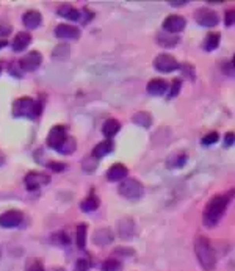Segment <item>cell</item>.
Returning a JSON list of instances; mask_svg holds the SVG:
<instances>
[{
    "label": "cell",
    "instance_id": "31",
    "mask_svg": "<svg viewBox=\"0 0 235 271\" xmlns=\"http://www.w3.org/2000/svg\"><path fill=\"white\" fill-rule=\"evenodd\" d=\"M82 166H83L85 172H94L96 168H97V158H94L93 155L85 157L83 162H82Z\"/></svg>",
    "mask_w": 235,
    "mask_h": 271
},
{
    "label": "cell",
    "instance_id": "40",
    "mask_svg": "<svg viewBox=\"0 0 235 271\" xmlns=\"http://www.w3.org/2000/svg\"><path fill=\"white\" fill-rule=\"evenodd\" d=\"M47 166H49V168H51L52 171H55V172L64 171V168H66V165L61 163V162H49Z\"/></svg>",
    "mask_w": 235,
    "mask_h": 271
},
{
    "label": "cell",
    "instance_id": "14",
    "mask_svg": "<svg viewBox=\"0 0 235 271\" xmlns=\"http://www.w3.org/2000/svg\"><path fill=\"white\" fill-rule=\"evenodd\" d=\"M127 174H129V170H127V166L123 165V163H115V165H111L108 171H107V179L110 182H118V180H123L127 177Z\"/></svg>",
    "mask_w": 235,
    "mask_h": 271
},
{
    "label": "cell",
    "instance_id": "26",
    "mask_svg": "<svg viewBox=\"0 0 235 271\" xmlns=\"http://www.w3.org/2000/svg\"><path fill=\"white\" fill-rule=\"evenodd\" d=\"M132 123L140 125V127H144V129H148L152 124V115L148 113V111H136V113L132 116Z\"/></svg>",
    "mask_w": 235,
    "mask_h": 271
},
{
    "label": "cell",
    "instance_id": "23",
    "mask_svg": "<svg viewBox=\"0 0 235 271\" xmlns=\"http://www.w3.org/2000/svg\"><path fill=\"white\" fill-rule=\"evenodd\" d=\"M119 130H121V124H119V121H116V119H113V118L107 119L102 125V133L107 138H113Z\"/></svg>",
    "mask_w": 235,
    "mask_h": 271
},
{
    "label": "cell",
    "instance_id": "4",
    "mask_svg": "<svg viewBox=\"0 0 235 271\" xmlns=\"http://www.w3.org/2000/svg\"><path fill=\"white\" fill-rule=\"evenodd\" d=\"M119 195L127 199H140L144 193V187L140 180L136 179H126L119 183L118 187Z\"/></svg>",
    "mask_w": 235,
    "mask_h": 271
},
{
    "label": "cell",
    "instance_id": "16",
    "mask_svg": "<svg viewBox=\"0 0 235 271\" xmlns=\"http://www.w3.org/2000/svg\"><path fill=\"white\" fill-rule=\"evenodd\" d=\"M168 82L163 78H152V80L146 85V91L152 96H163L168 91Z\"/></svg>",
    "mask_w": 235,
    "mask_h": 271
},
{
    "label": "cell",
    "instance_id": "48",
    "mask_svg": "<svg viewBox=\"0 0 235 271\" xmlns=\"http://www.w3.org/2000/svg\"><path fill=\"white\" fill-rule=\"evenodd\" d=\"M3 162H5V157H3L2 152H0V165H3Z\"/></svg>",
    "mask_w": 235,
    "mask_h": 271
},
{
    "label": "cell",
    "instance_id": "18",
    "mask_svg": "<svg viewBox=\"0 0 235 271\" xmlns=\"http://www.w3.org/2000/svg\"><path fill=\"white\" fill-rule=\"evenodd\" d=\"M113 149H115V145H113V141L111 140H104L101 143H97V145L93 148V157L94 158H102L105 155H108L110 152H113Z\"/></svg>",
    "mask_w": 235,
    "mask_h": 271
},
{
    "label": "cell",
    "instance_id": "32",
    "mask_svg": "<svg viewBox=\"0 0 235 271\" xmlns=\"http://www.w3.org/2000/svg\"><path fill=\"white\" fill-rule=\"evenodd\" d=\"M218 138H220V135H218L216 130H212V132H209L206 133L204 137H202V145L204 146H210V145H215V143L218 141Z\"/></svg>",
    "mask_w": 235,
    "mask_h": 271
},
{
    "label": "cell",
    "instance_id": "33",
    "mask_svg": "<svg viewBox=\"0 0 235 271\" xmlns=\"http://www.w3.org/2000/svg\"><path fill=\"white\" fill-rule=\"evenodd\" d=\"M181 68L179 69H182V73H183V75H187L190 80H194L196 78V74H194V68H193V65L191 63H182V65H179Z\"/></svg>",
    "mask_w": 235,
    "mask_h": 271
},
{
    "label": "cell",
    "instance_id": "17",
    "mask_svg": "<svg viewBox=\"0 0 235 271\" xmlns=\"http://www.w3.org/2000/svg\"><path fill=\"white\" fill-rule=\"evenodd\" d=\"M30 43H31L30 33H27V31H19V33L13 38L11 47H13L14 52H22V50H26L27 47L30 46Z\"/></svg>",
    "mask_w": 235,
    "mask_h": 271
},
{
    "label": "cell",
    "instance_id": "38",
    "mask_svg": "<svg viewBox=\"0 0 235 271\" xmlns=\"http://www.w3.org/2000/svg\"><path fill=\"white\" fill-rule=\"evenodd\" d=\"M234 21H235V10H228V11H226V16H224L226 27H232Z\"/></svg>",
    "mask_w": 235,
    "mask_h": 271
},
{
    "label": "cell",
    "instance_id": "35",
    "mask_svg": "<svg viewBox=\"0 0 235 271\" xmlns=\"http://www.w3.org/2000/svg\"><path fill=\"white\" fill-rule=\"evenodd\" d=\"M181 86H182L181 78H174V82L171 83V88H169V98H176L181 93Z\"/></svg>",
    "mask_w": 235,
    "mask_h": 271
},
{
    "label": "cell",
    "instance_id": "36",
    "mask_svg": "<svg viewBox=\"0 0 235 271\" xmlns=\"http://www.w3.org/2000/svg\"><path fill=\"white\" fill-rule=\"evenodd\" d=\"M80 18H83L80 22H82V24H88L90 21H93L94 13L91 10H88V8L85 6V8H82V11H80Z\"/></svg>",
    "mask_w": 235,
    "mask_h": 271
},
{
    "label": "cell",
    "instance_id": "45",
    "mask_svg": "<svg viewBox=\"0 0 235 271\" xmlns=\"http://www.w3.org/2000/svg\"><path fill=\"white\" fill-rule=\"evenodd\" d=\"M187 3H188V0H171V2H169L171 6H183Z\"/></svg>",
    "mask_w": 235,
    "mask_h": 271
},
{
    "label": "cell",
    "instance_id": "37",
    "mask_svg": "<svg viewBox=\"0 0 235 271\" xmlns=\"http://www.w3.org/2000/svg\"><path fill=\"white\" fill-rule=\"evenodd\" d=\"M26 271H46V270H44L43 264L39 260H30Z\"/></svg>",
    "mask_w": 235,
    "mask_h": 271
},
{
    "label": "cell",
    "instance_id": "8",
    "mask_svg": "<svg viewBox=\"0 0 235 271\" xmlns=\"http://www.w3.org/2000/svg\"><path fill=\"white\" fill-rule=\"evenodd\" d=\"M185 25H187V21H185L183 16L171 14L163 21V25L161 27H163V31H166V33L176 35V33H181V31L185 28Z\"/></svg>",
    "mask_w": 235,
    "mask_h": 271
},
{
    "label": "cell",
    "instance_id": "22",
    "mask_svg": "<svg viewBox=\"0 0 235 271\" xmlns=\"http://www.w3.org/2000/svg\"><path fill=\"white\" fill-rule=\"evenodd\" d=\"M188 160V155L185 152H177V154H173L168 157L166 160V166L169 170H176V168H182V166L187 163Z\"/></svg>",
    "mask_w": 235,
    "mask_h": 271
},
{
    "label": "cell",
    "instance_id": "5",
    "mask_svg": "<svg viewBox=\"0 0 235 271\" xmlns=\"http://www.w3.org/2000/svg\"><path fill=\"white\" fill-rule=\"evenodd\" d=\"M154 68H156L158 73H163V74H169L173 71L179 69V63L177 60L169 53H160L154 60Z\"/></svg>",
    "mask_w": 235,
    "mask_h": 271
},
{
    "label": "cell",
    "instance_id": "41",
    "mask_svg": "<svg viewBox=\"0 0 235 271\" xmlns=\"http://www.w3.org/2000/svg\"><path fill=\"white\" fill-rule=\"evenodd\" d=\"M115 254H123V256L131 257V256H133V254H135V251L132 248H116Z\"/></svg>",
    "mask_w": 235,
    "mask_h": 271
},
{
    "label": "cell",
    "instance_id": "3",
    "mask_svg": "<svg viewBox=\"0 0 235 271\" xmlns=\"http://www.w3.org/2000/svg\"><path fill=\"white\" fill-rule=\"evenodd\" d=\"M43 111V103L31 98H19L13 102L11 113L14 118H30L36 119Z\"/></svg>",
    "mask_w": 235,
    "mask_h": 271
},
{
    "label": "cell",
    "instance_id": "13",
    "mask_svg": "<svg viewBox=\"0 0 235 271\" xmlns=\"http://www.w3.org/2000/svg\"><path fill=\"white\" fill-rule=\"evenodd\" d=\"M116 230L119 237L123 238V240H129V238H132L135 235V222L132 218H123L118 221V226H116Z\"/></svg>",
    "mask_w": 235,
    "mask_h": 271
},
{
    "label": "cell",
    "instance_id": "34",
    "mask_svg": "<svg viewBox=\"0 0 235 271\" xmlns=\"http://www.w3.org/2000/svg\"><path fill=\"white\" fill-rule=\"evenodd\" d=\"M52 240L56 245H60V246H66L69 243V238H68V235L64 234V232H56V234H53L52 235Z\"/></svg>",
    "mask_w": 235,
    "mask_h": 271
},
{
    "label": "cell",
    "instance_id": "49",
    "mask_svg": "<svg viewBox=\"0 0 235 271\" xmlns=\"http://www.w3.org/2000/svg\"><path fill=\"white\" fill-rule=\"evenodd\" d=\"M2 66H3V65H2V61H0V73H2Z\"/></svg>",
    "mask_w": 235,
    "mask_h": 271
},
{
    "label": "cell",
    "instance_id": "44",
    "mask_svg": "<svg viewBox=\"0 0 235 271\" xmlns=\"http://www.w3.org/2000/svg\"><path fill=\"white\" fill-rule=\"evenodd\" d=\"M224 74H228V75H234V60H231L229 63H228V65H224Z\"/></svg>",
    "mask_w": 235,
    "mask_h": 271
},
{
    "label": "cell",
    "instance_id": "20",
    "mask_svg": "<svg viewBox=\"0 0 235 271\" xmlns=\"http://www.w3.org/2000/svg\"><path fill=\"white\" fill-rule=\"evenodd\" d=\"M93 242L97 246H107L113 242V232L110 229L104 227V229H97L93 234Z\"/></svg>",
    "mask_w": 235,
    "mask_h": 271
},
{
    "label": "cell",
    "instance_id": "15",
    "mask_svg": "<svg viewBox=\"0 0 235 271\" xmlns=\"http://www.w3.org/2000/svg\"><path fill=\"white\" fill-rule=\"evenodd\" d=\"M22 22H24V25H26V28L33 30V28H38L39 25H41L43 16L36 10H30L22 16Z\"/></svg>",
    "mask_w": 235,
    "mask_h": 271
},
{
    "label": "cell",
    "instance_id": "19",
    "mask_svg": "<svg viewBox=\"0 0 235 271\" xmlns=\"http://www.w3.org/2000/svg\"><path fill=\"white\" fill-rule=\"evenodd\" d=\"M56 14L61 16V18L68 19V21H80V11L76 6H72L71 3H63L58 6Z\"/></svg>",
    "mask_w": 235,
    "mask_h": 271
},
{
    "label": "cell",
    "instance_id": "6",
    "mask_svg": "<svg viewBox=\"0 0 235 271\" xmlns=\"http://www.w3.org/2000/svg\"><path fill=\"white\" fill-rule=\"evenodd\" d=\"M24 182H26V187L28 191H36L51 182V176L41 171H30L26 179H24Z\"/></svg>",
    "mask_w": 235,
    "mask_h": 271
},
{
    "label": "cell",
    "instance_id": "29",
    "mask_svg": "<svg viewBox=\"0 0 235 271\" xmlns=\"http://www.w3.org/2000/svg\"><path fill=\"white\" fill-rule=\"evenodd\" d=\"M86 224H78L77 226V230H76V242H77V246L80 249L85 248V243H86Z\"/></svg>",
    "mask_w": 235,
    "mask_h": 271
},
{
    "label": "cell",
    "instance_id": "27",
    "mask_svg": "<svg viewBox=\"0 0 235 271\" xmlns=\"http://www.w3.org/2000/svg\"><path fill=\"white\" fill-rule=\"evenodd\" d=\"M76 149H77V141H76V138L74 137H69V135H68V137L64 138V141L58 146V149H56V152H60L63 155H69V154L74 152Z\"/></svg>",
    "mask_w": 235,
    "mask_h": 271
},
{
    "label": "cell",
    "instance_id": "11",
    "mask_svg": "<svg viewBox=\"0 0 235 271\" xmlns=\"http://www.w3.org/2000/svg\"><path fill=\"white\" fill-rule=\"evenodd\" d=\"M43 63V55L38 50H31L28 52L26 57H22L19 61V68L22 71H35L36 68H39V65Z\"/></svg>",
    "mask_w": 235,
    "mask_h": 271
},
{
    "label": "cell",
    "instance_id": "25",
    "mask_svg": "<svg viewBox=\"0 0 235 271\" xmlns=\"http://www.w3.org/2000/svg\"><path fill=\"white\" fill-rule=\"evenodd\" d=\"M99 205H101L99 197L96 196L94 191H91V193L88 195V197H85L83 201L80 202V209H82L83 212H94Z\"/></svg>",
    "mask_w": 235,
    "mask_h": 271
},
{
    "label": "cell",
    "instance_id": "2",
    "mask_svg": "<svg viewBox=\"0 0 235 271\" xmlns=\"http://www.w3.org/2000/svg\"><path fill=\"white\" fill-rule=\"evenodd\" d=\"M194 254L199 262V265L206 271H212L216 265V254L212 248V243L207 237L198 235L194 240Z\"/></svg>",
    "mask_w": 235,
    "mask_h": 271
},
{
    "label": "cell",
    "instance_id": "30",
    "mask_svg": "<svg viewBox=\"0 0 235 271\" xmlns=\"http://www.w3.org/2000/svg\"><path fill=\"white\" fill-rule=\"evenodd\" d=\"M121 270H123V265L116 259H107L102 264V271H121Z\"/></svg>",
    "mask_w": 235,
    "mask_h": 271
},
{
    "label": "cell",
    "instance_id": "46",
    "mask_svg": "<svg viewBox=\"0 0 235 271\" xmlns=\"http://www.w3.org/2000/svg\"><path fill=\"white\" fill-rule=\"evenodd\" d=\"M51 271H64V268H60V267H55V268H51Z\"/></svg>",
    "mask_w": 235,
    "mask_h": 271
},
{
    "label": "cell",
    "instance_id": "9",
    "mask_svg": "<svg viewBox=\"0 0 235 271\" xmlns=\"http://www.w3.org/2000/svg\"><path fill=\"white\" fill-rule=\"evenodd\" d=\"M22 221H24V213L21 210L13 209L0 215V227H5V229L18 227Z\"/></svg>",
    "mask_w": 235,
    "mask_h": 271
},
{
    "label": "cell",
    "instance_id": "21",
    "mask_svg": "<svg viewBox=\"0 0 235 271\" xmlns=\"http://www.w3.org/2000/svg\"><path fill=\"white\" fill-rule=\"evenodd\" d=\"M221 41V35L218 31H210V33L206 35L204 41H202V49L206 52H213L215 49H218Z\"/></svg>",
    "mask_w": 235,
    "mask_h": 271
},
{
    "label": "cell",
    "instance_id": "43",
    "mask_svg": "<svg viewBox=\"0 0 235 271\" xmlns=\"http://www.w3.org/2000/svg\"><path fill=\"white\" fill-rule=\"evenodd\" d=\"M234 132H228L224 135V146L226 148H229V146H232L234 145Z\"/></svg>",
    "mask_w": 235,
    "mask_h": 271
},
{
    "label": "cell",
    "instance_id": "47",
    "mask_svg": "<svg viewBox=\"0 0 235 271\" xmlns=\"http://www.w3.org/2000/svg\"><path fill=\"white\" fill-rule=\"evenodd\" d=\"M6 44H8V43H6V41H3V39H2V41H0V49H3V47H5Z\"/></svg>",
    "mask_w": 235,
    "mask_h": 271
},
{
    "label": "cell",
    "instance_id": "12",
    "mask_svg": "<svg viewBox=\"0 0 235 271\" xmlns=\"http://www.w3.org/2000/svg\"><path fill=\"white\" fill-rule=\"evenodd\" d=\"M55 36L58 39H78L80 30L69 24H60L55 27Z\"/></svg>",
    "mask_w": 235,
    "mask_h": 271
},
{
    "label": "cell",
    "instance_id": "24",
    "mask_svg": "<svg viewBox=\"0 0 235 271\" xmlns=\"http://www.w3.org/2000/svg\"><path fill=\"white\" fill-rule=\"evenodd\" d=\"M157 43L163 47H176L177 44H179V36L166 33V31L161 30L160 33H157Z\"/></svg>",
    "mask_w": 235,
    "mask_h": 271
},
{
    "label": "cell",
    "instance_id": "39",
    "mask_svg": "<svg viewBox=\"0 0 235 271\" xmlns=\"http://www.w3.org/2000/svg\"><path fill=\"white\" fill-rule=\"evenodd\" d=\"M88 268H90V262L86 259H78L76 262V271H88Z\"/></svg>",
    "mask_w": 235,
    "mask_h": 271
},
{
    "label": "cell",
    "instance_id": "1",
    "mask_svg": "<svg viewBox=\"0 0 235 271\" xmlns=\"http://www.w3.org/2000/svg\"><path fill=\"white\" fill-rule=\"evenodd\" d=\"M229 195H216L207 202L204 213H202V222L207 227H213L218 224V221L223 218V215L228 209Z\"/></svg>",
    "mask_w": 235,
    "mask_h": 271
},
{
    "label": "cell",
    "instance_id": "42",
    "mask_svg": "<svg viewBox=\"0 0 235 271\" xmlns=\"http://www.w3.org/2000/svg\"><path fill=\"white\" fill-rule=\"evenodd\" d=\"M11 33V25L10 24H0V36H6Z\"/></svg>",
    "mask_w": 235,
    "mask_h": 271
},
{
    "label": "cell",
    "instance_id": "28",
    "mask_svg": "<svg viewBox=\"0 0 235 271\" xmlns=\"http://www.w3.org/2000/svg\"><path fill=\"white\" fill-rule=\"evenodd\" d=\"M71 55V46L68 43H60L58 46L55 47L53 52H52V57L55 60H68Z\"/></svg>",
    "mask_w": 235,
    "mask_h": 271
},
{
    "label": "cell",
    "instance_id": "10",
    "mask_svg": "<svg viewBox=\"0 0 235 271\" xmlns=\"http://www.w3.org/2000/svg\"><path fill=\"white\" fill-rule=\"evenodd\" d=\"M66 137H68V133H66V129H64V125H53L51 129V132H49V135H47L46 143L51 149L56 150Z\"/></svg>",
    "mask_w": 235,
    "mask_h": 271
},
{
    "label": "cell",
    "instance_id": "7",
    "mask_svg": "<svg viewBox=\"0 0 235 271\" xmlns=\"http://www.w3.org/2000/svg\"><path fill=\"white\" fill-rule=\"evenodd\" d=\"M194 21L201 27H215L220 18H218L216 11L210 10V8H199V10L194 11Z\"/></svg>",
    "mask_w": 235,
    "mask_h": 271
}]
</instances>
